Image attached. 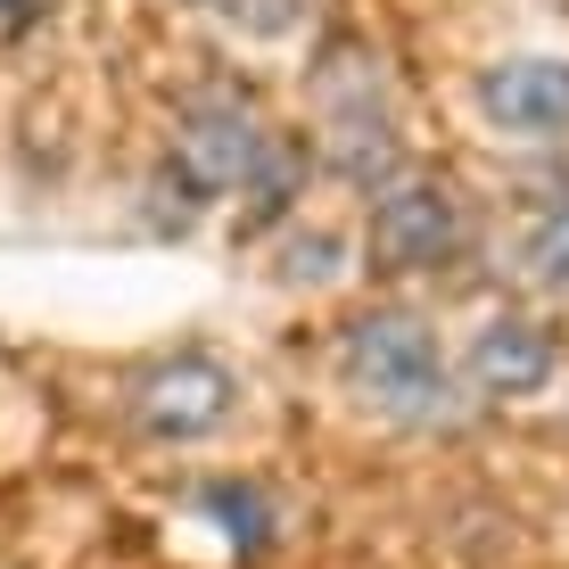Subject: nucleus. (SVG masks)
Returning <instances> with one entry per match:
<instances>
[{
  "mask_svg": "<svg viewBox=\"0 0 569 569\" xmlns=\"http://www.w3.org/2000/svg\"><path fill=\"white\" fill-rule=\"evenodd\" d=\"M330 380L363 405L371 421L405 429V438H455V429L479 413L455 380V356H446L438 322L405 298H371L356 306L339 330H330Z\"/></svg>",
  "mask_w": 569,
  "mask_h": 569,
  "instance_id": "1",
  "label": "nucleus"
},
{
  "mask_svg": "<svg viewBox=\"0 0 569 569\" xmlns=\"http://www.w3.org/2000/svg\"><path fill=\"white\" fill-rule=\"evenodd\" d=\"M281 132V116L240 67H214V74H190L173 91V116H166V141H157V182L182 199V214L199 207H231L240 182L257 173L264 141Z\"/></svg>",
  "mask_w": 569,
  "mask_h": 569,
  "instance_id": "2",
  "label": "nucleus"
},
{
  "mask_svg": "<svg viewBox=\"0 0 569 569\" xmlns=\"http://www.w3.org/2000/svg\"><path fill=\"white\" fill-rule=\"evenodd\" d=\"M306 141H313L322 182L356 190V199L388 190L405 166H413L405 124H397L388 83H380V58H371L363 42H322V50H313V116H306Z\"/></svg>",
  "mask_w": 569,
  "mask_h": 569,
  "instance_id": "3",
  "label": "nucleus"
},
{
  "mask_svg": "<svg viewBox=\"0 0 569 569\" xmlns=\"http://www.w3.org/2000/svg\"><path fill=\"white\" fill-rule=\"evenodd\" d=\"M470 240H479V214H470V190L438 166H405L388 190L363 199V231H356V272L388 289H413V281H446Z\"/></svg>",
  "mask_w": 569,
  "mask_h": 569,
  "instance_id": "4",
  "label": "nucleus"
},
{
  "mask_svg": "<svg viewBox=\"0 0 569 569\" xmlns=\"http://www.w3.org/2000/svg\"><path fill=\"white\" fill-rule=\"evenodd\" d=\"M124 421L149 446H207L240 421V371L207 347H173L124 371Z\"/></svg>",
  "mask_w": 569,
  "mask_h": 569,
  "instance_id": "5",
  "label": "nucleus"
},
{
  "mask_svg": "<svg viewBox=\"0 0 569 569\" xmlns=\"http://www.w3.org/2000/svg\"><path fill=\"white\" fill-rule=\"evenodd\" d=\"M455 380H462V397L479 405V413L545 397V388L561 380V330H553V313H537V306H487L479 322L462 330V347H455Z\"/></svg>",
  "mask_w": 569,
  "mask_h": 569,
  "instance_id": "6",
  "label": "nucleus"
},
{
  "mask_svg": "<svg viewBox=\"0 0 569 569\" xmlns=\"http://www.w3.org/2000/svg\"><path fill=\"white\" fill-rule=\"evenodd\" d=\"M470 108L496 141H569V58L553 50H512V58H487L470 74Z\"/></svg>",
  "mask_w": 569,
  "mask_h": 569,
  "instance_id": "7",
  "label": "nucleus"
},
{
  "mask_svg": "<svg viewBox=\"0 0 569 569\" xmlns=\"http://www.w3.org/2000/svg\"><path fill=\"white\" fill-rule=\"evenodd\" d=\"M313 182H322V166H313V141L306 124H281L257 157V173L240 182V199H231V240H272V231H289L313 199Z\"/></svg>",
  "mask_w": 569,
  "mask_h": 569,
  "instance_id": "8",
  "label": "nucleus"
},
{
  "mask_svg": "<svg viewBox=\"0 0 569 569\" xmlns=\"http://www.w3.org/2000/svg\"><path fill=\"white\" fill-rule=\"evenodd\" d=\"M199 512L214 520V537L231 545V553H272V537H281V503L264 496V479H207L199 487Z\"/></svg>",
  "mask_w": 569,
  "mask_h": 569,
  "instance_id": "9",
  "label": "nucleus"
},
{
  "mask_svg": "<svg viewBox=\"0 0 569 569\" xmlns=\"http://www.w3.org/2000/svg\"><path fill=\"white\" fill-rule=\"evenodd\" d=\"M512 272L537 289V298L569 306V199L528 207V223H520V240H512Z\"/></svg>",
  "mask_w": 569,
  "mask_h": 569,
  "instance_id": "10",
  "label": "nucleus"
},
{
  "mask_svg": "<svg viewBox=\"0 0 569 569\" xmlns=\"http://www.w3.org/2000/svg\"><path fill=\"white\" fill-rule=\"evenodd\" d=\"M347 264H356V240H339V231H322V223L306 231V214L281 231V281L289 289H322V281H339Z\"/></svg>",
  "mask_w": 569,
  "mask_h": 569,
  "instance_id": "11",
  "label": "nucleus"
},
{
  "mask_svg": "<svg viewBox=\"0 0 569 569\" xmlns=\"http://www.w3.org/2000/svg\"><path fill=\"white\" fill-rule=\"evenodd\" d=\"M223 26L248 42H289L306 26V0H223Z\"/></svg>",
  "mask_w": 569,
  "mask_h": 569,
  "instance_id": "12",
  "label": "nucleus"
},
{
  "mask_svg": "<svg viewBox=\"0 0 569 569\" xmlns=\"http://www.w3.org/2000/svg\"><path fill=\"white\" fill-rule=\"evenodd\" d=\"M42 9H50V0H0V26L17 33V26H33V17H42Z\"/></svg>",
  "mask_w": 569,
  "mask_h": 569,
  "instance_id": "13",
  "label": "nucleus"
},
{
  "mask_svg": "<svg viewBox=\"0 0 569 569\" xmlns=\"http://www.w3.org/2000/svg\"><path fill=\"white\" fill-rule=\"evenodd\" d=\"M173 9H214V17H223V0H173Z\"/></svg>",
  "mask_w": 569,
  "mask_h": 569,
  "instance_id": "14",
  "label": "nucleus"
}]
</instances>
